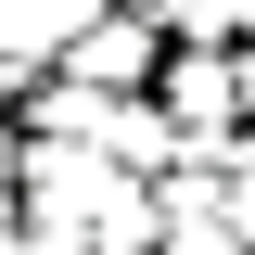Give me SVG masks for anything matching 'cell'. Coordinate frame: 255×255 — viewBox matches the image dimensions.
Masks as SVG:
<instances>
[{"label": "cell", "mask_w": 255, "mask_h": 255, "mask_svg": "<svg viewBox=\"0 0 255 255\" xmlns=\"http://www.w3.org/2000/svg\"><path fill=\"white\" fill-rule=\"evenodd\" d=\"M153 115L179 128V166H217L230 128H243V77H230V51H179V38H166V64H153Z\"/></svg>", "instance_id": "cell-1"}, {"label": "cell", "mask_w": 255, "mask_h": 255, "mask_svg": "<svg viewBox=\"0 0 255 255\" xmlns=\"http://www.w3.org/2000/svg\"><path fill=\"white\" fill-rule=\"evenodd\" d=\"M90 13H102V0H0V51H13V64H51Z\"/></svg>", "instance_id": "cell-2"}, {"label": "cell", "mask_w": 255, "mask_h": 255, "mask_svg": "<svg viewBox=\"0 0 255 255\" xmlns=\"http://www.w3.org/2000/svg\"><path fill=\"white\" fill-rule=\"evenodd\" d=\"M153 26L179 38V51H230V38H243V0H153Z\"/></svg>", "instance_id": "cell-3"}, {"label": "cell", "mask_w": 255, "mask_h": 255, "mask_svg": "<svg viewBox=\"0 0 255 255\" xmlns=\"http://www.w3.org/2000/svg\"><path fill=\"white\" fill-rule=\"evenodd\" d=\"M0 255H26V217H0Z\"/></svg>", "instance_id": "cell-4"}, {"label": "cell", "mask_w": 255, "mask_h": 255, "mask_svg": "<svg viewBox=\"0 0 255 255\" xmlns=\"http://www.w3.org/2000/svg\"><path fill=\"white\" fill-rule=\"evenodd\" d=\"M26 255H77V243H38V230H26Z\"/></svg>", "instance_id": "cell-5"}, {"label": "cell", "mask_w": 255, "mask_h": 255, "mask_svg": "<svg viewBox=\"0 0 255 255\" xmlns=\"http://www.w3.org/2000/svg\"><path fill=\"white\" fill-rule=\"evenodd\" d=\"M0 217H13V179H0Z\"/></svg>", "instance_id": "cell-6"}, {"label": "cell", "mask_w": 255, "mask_h": 255, "mask_svg": "<svg viewBox=\"0 0 255 255\" xmlns=\"http://www.w3.org/2000/svg\"><path fill=\"white\" fill-rule=\"evenodd\" d=\"M243 153H255V115H243Z\"/></svg>", "instance_id": "cell-7"}, {"label": "cell", "mask_w": 255, "mask_h": 255, "mask_svg": "<svg viewBox=\"0 0 255 255\" xmlns=\"http://www.w3.org/2000/svg\"><path fill=\"white\" fill-rule=\"evenodd\" d=\"M128 13H153V0H128Z\"/></svg>", "instance_id": "cell-8"}]
</instances>
